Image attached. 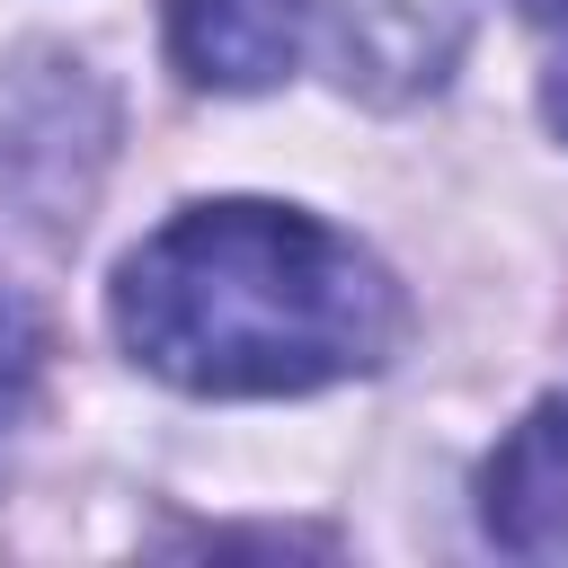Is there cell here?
Wrapping results in <instances>:
<instances>
[{"label": "cell", "instance_id": "6", "mask_svg": "<svg viewBox=\"0 0 568 568\" xmlns=\"http://www.w3.org/2000/svg\"><path fill=\"white\" fill-rule=\"evenodd\" d=\"M541 106H550V124H559V133H568V62H559V71H550V89H541Z\"/></svg>", "mask_w": 568, "mask_h": 568}, {"label": "cell", "instance_id": "4", "mask_svg": "<svg viewBox=\"0 0 568 568\" xmlns=\"http://www.w3.org/2000/svg\"><path fill=\"white\" fill-rule=\"evenodd\" d=\"M479 524L506 550H559L568 541V399H541L506 453L479 470Z\"/></svg>", "mask_w": 568, "mask_h": 568}, {"label": "cell", "instance_id": "7", "mask_svg": "<svg viewBox=\"0 0 568 568\" xmlns=\"http://www.w3.org/2000/svg\"><path fill=\"white\" fill-rule=\"evenodd\" d=\"M524 18H568V0H515Z\"/></svg>", "mask_w": 568, "mask_h": 568}, {"label": "cell", "instance_id": "2", "mask_svg": "<svg viewBox=\"0 0 568 568\" xmlns=\"http://www.w3.org/2000/svg\"><path fill=\"white\" fill-rule=\"evenodd\" d=\"M311 0H169V53L195 89H275L302 62Z\"/></svg>", "mask_w": 568, "mask_h": 568}, {"label": "cell", "instance_id": "5", "mask_svg": "<svg viewBox=\"0 0 568 568\" xmlns=\"http://www.w3.org/2000/svg\"><path fill=\"white\" fill-rule=\"evenodd\" d=\"M27 373H36V328H27L18 293L0 284V426L18 417V399H27Z\"/></svg>", "mask_w": 568, "mask_h": 568}, {"label": "cell", "instance_id": "3", "mask_svg": "<svg viewBox=\"0 0 568 568\" xmlns=\"http://www.w3.org/2000/svg\"><path fill=\"white\" fill-rule=\"evenodd\" d=\"M311 18L328 27V53H337V80L355 89H417V80H444L462 27H470V0H311Z\"/></svg>", "mask_w": 568, "mask_h": 568}, {"label": "cell", "instance_id": "1", "mask_svg": "<svg viewBox=\"0 0 568 568\" xmlns=\"http://www.w3.org/2000/svg\"><path fill=\"white\" fill-rule=\"evenodd\" d=\"M115 337L178 390L293 399L373 373L399 337V293L320 213L222 195L186 204L115 266Z\"/></svg>", "mask_w": 568, "mask_h": 568}]
</instances>
